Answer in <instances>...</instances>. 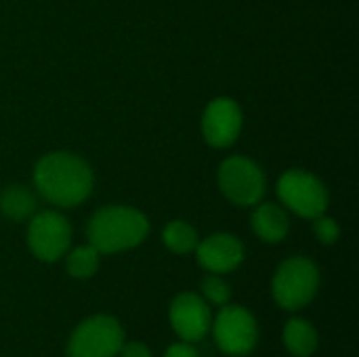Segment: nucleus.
<instances>
[{
  "label": "nucleus",
  "mask_w": 359,
  "mask_h": 357,
  "mask_svg": "<svg viewBox=\"0 0 359 357\" xmlns=\"http://www.w3.org/2000/svg\"><path fill=\"white\" fill-rule=\"evenodd\" d=\"M242 130V109L229 97H219L208 103L202 116L204 139L212 147H229Z\"/></svg>",
  "instance_id": "nucleus-9"
},
{
  "label": "nucleus",
  "mask_w": 359,
  "mask_h": 357,
  "mask_svg": "<svg viewBox=\"0 0 359 357\" xmlns=\"http://www.w3.org/2000/svg\"><path fill=\"white\" fill-rule=\"evenodd\" d=\"M313 231H316V236H318V240L322 244H334L339 240V234H341L339 223L334 219L326 217V215H320V217L313 219Z\"/></svg>",
  "instance_id": "nucleus-18"
},
{
  "label": "nucleus",
  "mask_w": 359,
  "mask_h": 357,
  "mask_svg": "<svg viewBox=\"0 0 359 357\" xmlns=\"http://www.w3.org/2000/svg\"><path fill=\"white\" fill-rule=\"evenodd\" d=\"M164 357H198V351L191 347V343L183 341V343H175L166 349Z\"/></svg>",
  "instance_id": "nucleus-19"
},
{
  "label": "nucleus",
  "mask_w": 359,
  "mask_h": 357,
  "mask_svg": "<svg viewBox=\"0 0 359 357\" xmlns=\"http://www.w3.org/2000/svg\"><path fill=\"white\" fill-rule=\"evenodd\" d=\"M284 345L294 357L313 356L318 349V332L307 320L292 318L284 328Z\"/></svg>",
  "instance_id": "nucleus-13"
},
{
  "label": "nucleus",
  "mask_w": 359,
  "mask_h": 357,
  "mask_svg": "<svg viewBox=\"0 0 359 357\" xmlns=\"http://www.w3.org/2000/svg\"><path fill=\"white\" fill-rule=\"evenodd\" d=\"M72 242V229L63 215L46 210L29 221L27 244L36 259L53 263L63 257Z\"/></svg>",
  "instance_id": "nucleus-8"
},
{
  "label": "nucleus",
  "mask_w": 359,
  "mask_h": 357,
  "mask_svg": "<svg viewBox=\"0 0 359 357\" xmlns=\"http://www.w3.org/2000/svg\"><path fill=\"white\" fill-rule=\"evenodd\" d=\"M170 326L187 343L202 341L210 330V309L206 301L194 292L175 297L170 303Z\"/></svg>",
  "instance_id": "nucleus-10"
},
{
  "label": "nucleus",
  "mask_w": 359,
  "mask_h": 357,
  "mask_svg": "<svg viewBox=\"0 0 359 357\" xmlns=\"http://www.w3.org/2000/svg\"><path fill=\"white\" fill-rule=\"evenodd\" d=\"M280 200L303 219H316L326 213L328 191L324 183L307 170H286L278 181Z\"/></svg>",
  "instance_id": "nucleus-5"
},
{
  "label": "nucleus",
  "mask_w": 359,
  "mask_h": 357,
  "mask_svg": "<svg viewBox=\"0 0 359 357\" xmlns=\"http://www.w3.org/2000/svg\"><path fill=\"white\" fill-rule=\"evenodd\" d=\"M90 166L67 151H53L38 160L34 168V185L40 196L61 208L82 204L93 191Z\"/></svg>",
  "instance_id": "nucleus-1"
},
{
  "label": "nucleus",
  "mask_w": 359,
  "mask_h": 357,
  "mask_svg": "<svg viewBox=\"0 0 359 357\" xmlns=\"http://www.w3.org/2000/svg\"><path fill=\"white\" fill-rule=\"evenodd\" d=\"M149 234L147 217L130 206H105L88 223V240L101 255L139 246Z\"/></svg>",
  "instance_id": "nucleus-2"
},
{
  "label": "nucleus",
  "mask_w": 359,
  "mask_h": 357,
  "mask_svg": "<svg viewBox=\"0 0 359 357\" xmlns=\"http://www.w3.org/2000/svg\"><path fill=\"white\" fill-rule=\"evenodd\" d=\"M212 332L219 349L233 357L248 356L259 339V330L252 314L238 305L223 307V311L215 320Z\"/></svg>",
  "instance_id": "nucleus-7"
},
{
  "label": "nucleus",
  "mask_w": 359,
  "mask_h": 357,
  "mask_svg": "<svg viewBox=\"0 0 359 357\" xmlns=\"http://www.w3.org/2000/svg\"><path fill=\"white\" fill-rule=\"evenodd\" d=\"M198 263L212 274L233 271L244 261V246L231 234H215L196 246Z\"/></svg>",
  "instance_id": "nucleus-11"
},
{
  "label": "nucleus",
  "mask_w": 359,
  "mask_h": 357,
  "mask_svg": "<svg viewBox=\"0 0 359 357\" xmlns=\"http://www.w3.org/2000/svg\"><path fill=\"white\" fill-rule=\"evenodd\" d=\"M124 345V330L111 316L84 320L72 335L67 357H116Z\"/></svg>",
  "instance_id": "nucleus-4"
},
{
  "label": "nucleus",
  "mask_w": 359,
  "mask_h": 357,
  "mask_svg": "<svg viewBox=\"0 0 359 357\" xmlns=\"http://www.w3.org/2000/svg\"><path fill=\"white\" fill-rule=\"evenodd\" d=\"M122 357H151V351L147 345L143 343H128V345H122Z\"/></svg>",
  "instance_id": "nucleus-20"
},
{
  "label": "nucleus",
  "mask_w": 359,
  "mask_h": 357,
  "mask_svg": "<svg viewBox=\"0 0 359 357\" xmlns=\"http://www.w3.org/2000/svg\"><path fill=\"white\" fill-rule=\"evenodd\" d=\"M288 227H290V223H288L286 213L280 206L271 204V202L261 204L255 210V215H252V229H255V234L261 240L269 242V244L282 242L286 238V234H288Z\"/></svg>",
  "instance_id": "nucleus-12"
},
{
  "label": "nucleus",
  "mask_w": 359,
  "mask_h": 357,
  "mask_svg": "<svg viewBox=\"0 0 359 357\" xmlns=\"http://www.w3.org/2000/svg\"><path fill=\"white\" fill-rule=\"evenodd\" d=\"M318 286H320V271L316 263L305 257H292L278 267L273 276L271 292L282 309L297 311L313 301Z\"/></svg>",
  "instance_id": "nucleus-3"
},
{
  "label": "nucleus",
  "mask_w": 359,
  "mask_h": 357,
  "mask_svg": "<svg viewBox=\"0 0 359 357\" xmlns=\"http://www.w3.org/2000/svg\"><path fill=\"white\" fill-rule=\"evenodd\" d=\"M202 295H204L210 303H215V305H225V303L229 301V297H231V288H229L221 278L208 276V278H204V282H202Z\"/></svg>",
  "instance_id": "nucleus-17"
},
{
  "label": "nucleus",
  "mask_w": 359,
  "mask_h": 357,
  "mask_svg": "<svg viewBox=\"0 0 359 357\" xmlns=\"http://www.w3.org/2000/svg\"><path fill=\"white\" fill-rule=\"evenodd\" d=\"M219 187L233 204L252 206L265 194V175L250 158L233 156L219 168Z\"/></svg>",
  "instance_id": "nucleus-6"
},
{
  "label": "nucleus",
  "mask_w": 359,
  "mask_h": 357,
  "mask_svg": "<svg viewBox=\"0 0 359 357\" xmlns=\"http://www.w3.org/2000/svg\"><path fill=\"white\" fill-rule=\"evenodd\" d=\"M162 240H164L166 248L177 255H187V252L196 250V246H198L196 229L183 221H170L162 231Z\"/></svg>",
  "instance_id": "nucleus-15"
},
{
  "label": "nucleus",
  "mask_w": 359,
  "mask_h": 357,
  "mask_svg": "<svg viewBox=\"0 0 359 357\" xmlns=\"http://www.w3.org/2000/svg\"><path fill=\"white\" fill-rule=\"evenodd\" d=\"M36 210V196L25 185H8L0 194V213L11 221H23Z\"/></svg>",
  "instance_id": "nucleus-14"
},
{
  "label": "nucleus",
  "mask_w": 359,
  "mask_h": 357,
  "mask_svg": "<svg viewBox=\"0 0 359 357\" xmlns=\"http://www.w3.org/2000/svg\"><path fill=\"white\" fill-rule=\"evenodd\" d=\"M99 257L101 252L90 244L74 248L67 257V274L78 280L95 276V271L99 269Z\"/></svg>",
  "instance_id": "nucleus-16"
}]
</instances>
